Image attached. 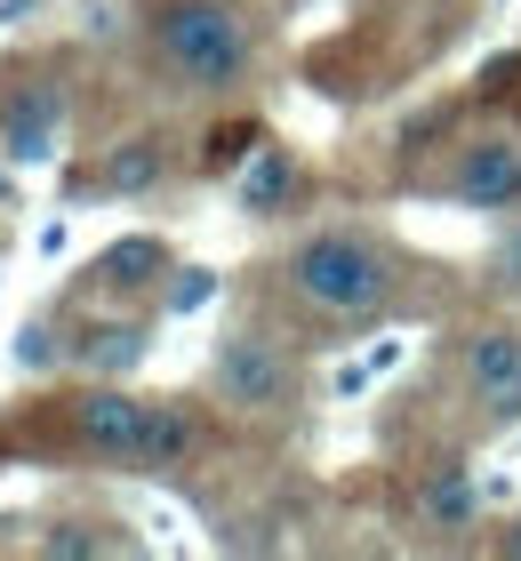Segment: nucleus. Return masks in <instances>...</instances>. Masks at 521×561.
<instances>
[{"instance_id": "nucleus-11", "label": "nucleus", "mask_w": 521, "mask_h": 561, "mask_svg": "<svg viewBox=\"0 0 521 561\" xmlns=\"http://www.w3.org/2000/svg\"><path fill=\"white\" fill-rule=\"evenodd\" d=\"M169 273V249L152 241V233H128V241H113V249H97V280L104 289H152V280Z\"/></svg>"}, {"instance_id": "nucleus-1", "label": "nucleus", "mask_w": 521, "mask_h": 561, "mask_svg": "<svg viewBox=\"0 0 521 561\" xmlns=\"http://www.w3.org/2000/svg\"><path fill=\"white\" fill-rule=\"evenodd\" d=\"M281 273H290V289L329 321H377L385 305H394V257H385L377 241H361V233H305L290 257H281Z\"/></svg>"}, {"instance_id": "nucleus-5", "label": "nucleus", "mask_w": 521, "mask_h": 561, "mask_svg": "<svg viewBox=\"0 0 521 561\" xmlns=\"http://www.w3.org/2000/svg\"><path fill=\"white\" fill-rule=\"evenodd\" d=\"M465 386H474V401L498 425L521 417V337H513V329H482V337H465Z\"/></svg>"}, {"instance_id": "nucleus-8", "label": "nucleus", "mask_w": 521, "mask_h": 561, "mask_svg": "<svg viewBox=\"0 0 521 561\" xmlns=\"http://www.w3.org/2000/svg\"><path fill=\"white\" fill-rule=\"evenodd\" d=\"M193 457H201V417L185 410V401H152V410H145V457H137V466L185 473Z\"/></svg>"}, {"instance_id": "nucleus-16", "label": "nucleus", "mask_w": 521, "mask_h": 561, "mask_svg": "<svg viewBox=\"0 0 521 561\" xmlns=\"http://www.w3.org/2000/svg\"><path fill=\"white\" fill-rule=\"evenodd\" d=\"M426 514H433V522H465V481H457V473H441L433 490H426Z\"/></svg>"}, {"instance_id": "nucleus-19", "label": "nucleus", "mask_w": 521, "mask_h": 561, "mask_svg": "<svg viewBox=\"0 0 521 561\" xmlns=\"http://www.w3.org/2000/svg\"><path fill=\"white\" fill-rule=\"evenodd\" d=\"M498 553H506V561H521V522H513L506 538H498Z\"/></svg>"}, {"instance_id": "nucleus-15", "label": "nucleus", "mask_w": 521, "mask_h": 561, "mask_svg": "<svg viewBox=\"0 0 521 561\" xmlns=\"http://www.w3.org/2000/svg\"><path fill=\"white\" fill-rule=\"evenodd\" d=\"M57 362H65L57 329H48V321H24V329H16V369H57Z\"/></svg>"}, {"instance_id": "nucleus-18", "label": "nucleus", "mask_w": 521, "mask_h": 561, "mask_svg": "<svg viewBox=\"0 0 521 561\" xmlns=\"http://www.w3.org/2000/svg\"><path fill=\"white\" fill-rule=\"evenodd\" d=\"M506 280H513V289H521V233L506 241Z\"/></svg>"}, {"instance_id": "nucleus-3", "label": "nucleus", "mask_w": 521, "mask_h": 561, "mask_svg": "<svg viewBox=\"0 0 521 561\" xmlns=\"http://www.w3.org/2000/svg\"><path fill=\"white\" fill-rule=\"evenodd\" d=\"M208 377H217V401H233V410H249V417H273V410L297 401V369L273 337H225Z\"/></svg>"}, {"instance_id": "nucleus-13", "label": "nucleus", "mask_w": 521, "mask_h": 561, "mask_svg": "<svg viewBox=\"0 0 521 561\" xmlns=\"http://www.w3.org/2000/svg\"><path fill=\"white\" fill-rule=\"evenodd\" d=\"M257 145H265V129H257V121H225V129H208V145H201V169H208V176H225V169H241Z\"/></svg>"}, {"instance_id": "nucleus-17", "label": "nucleus", "mask_w": 521, "mask_h": 561, "mask_svg": "<svg viewBox=\"0 0 521 561\" xmlns=\"http://www.w3.org/2000/svg\"><path fill=\"white\" fill-rule=\"evenodd\" d=\"M513 81H521V57H489L482 65V96H506Z\"/></svg>"}, {"instance_id": "nucleus-4", "label": "nucleus", "mask_w": 521, "mask_h": 561, "mask_svg": "<svg viewBox=\"0 0 521 561\" xmlns=\"http://www.w3.org/2000/svg\"><path fill=\"white\" fill-rule=\"evenodd\" d=\"M145 410H152V401L121 393V386H81L65 401V425H72V442H81L89 457L137 466V457H145Z\"/></svg>"}, {"instance_id": "nucleus-9", "label": "nucleus", "mask_w": 521, "mask_h": 561, "mask_svg": "<svg viewBox=\"0 0 521 561\" xmlns=\"http://www.w3.org/2000/svg\"><path fill=\"white\" fill-rule=\"evenodd\" d=\"M290 185H297L290 152H281V145H257L249 161H241V185H233V209H241V217H273L281 201H290Z\"/></svg>"}, {"instance_id": "nucleus-12", "label": "nucleus", "mask_w": 521, "mask_h": 561, "mask_svg": "<svg viewBox=\"0 0 521 561\" xmlns=\"http://www.w3.org/2000/svg\"><path fill=\"white\" fill-rule=\"evenodd\" d=\"M72 362H104V369H128V362H137V329H128V321H89L81 329V345H72Z\"/></svg>"}, {"instance_id": "nucleus-7", "label": "nucleus", "mask_w": 521, "mask_h": 561, "mask_svg": "<svg viewBox=\"0 0 521 561\" xmlns=\"http://www.w3.org/2000/svg\"><path fill=\"white\" fill-rule=\"evenodd\" d=\"M450 193L465 201V209H513V201H521V145H506V137L465 145Z\"/></svg>"}, {"instance_id": "nucleus-6", "label": "nucleus", "mask_w": 521, "mask_h": 561, "mask_svg": "<svg viewBox=\"0 0 521 561\" xmlns=\"http://www.w3.org/2000/svg\"><path fill=\"white\" fill-rule=\"evenodd\" d=\"M57 121H65V96L33 81V89H16L9 96V113H0V161H16V169H33L57 152Z\"/></svg>"}, {"instance_id": "nucleus-2", "label": "nucleus", "mask_w": 521, "mask_h": 561, "mask_svg": "<svg viewBox=\"0 0 521 561\" xmlns=\"http://www.w3.org/2000/svg\"><path fill=\"white\" fill-rule=\"evenodd\" d=\"M152 48L185 89H233L249 72V16L233 0H169L152 16Z\"/></svg>"}, {"instance_id": "nucleus-10", "label": "nucleus", "mask_w": 521, "mask_h": 561, "mask_svg": "<svg viewBox=\"0 0 521 561\" xmlns=\"http://www.w3.org/2000/svg\"><path fill=\"white\" fill-rule=\"evenodd\" d=\"M161 176H169L161 137H121V145L97 161V193H152Z\"/></svg>"}, {"instance_id": "nucleus-14", "label": "nucleus", "mask_w": 521, "mask_h": 561, "mask_svg": "<svg viewBox=\"0 0 521 561\" xmlns=\"http://www.w3.org/2000/svg\"><path fill=\"white\" fill-rule=\"evenodd\" d=\"M41 553L48 561H97V553H113V538H104L97 522H48L41 529Z\"/></svg>"}]
</instances>
